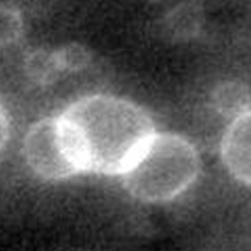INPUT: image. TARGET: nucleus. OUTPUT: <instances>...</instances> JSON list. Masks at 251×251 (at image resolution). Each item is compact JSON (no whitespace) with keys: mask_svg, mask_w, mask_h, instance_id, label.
Here are the masks:
<instances>
[{"mask_svg":"<svg viewBox=\"0 0 251 251\" xmlns=\"http://www.w3.org/2000/svg\"><path fill=\"white\" fill-rule=\"evenodd\" d=\"M57 117L80 174L123 176L156 134L143 107L109 94L82 97Z\"/></svg>","mask_w":251,"mask_h":251,"instance_id":"f257e3e1","label":"nucleus"},{"mask_svg":"<svg viewBox=\"0 0 251 251\" xmlns=\"http://www.w3.org/2000/svg\"><path fill=\"white\" fill-rule=\"evenodd\" d=\"M201 159L191 141L179 134L156 132L123 176L126 191L143 203H168L196 183Z\"/></svg>","mask_w":251,"mask_h":251,"instance_id":"f03ea898","label":"nucleus"},{"mask_svg":"<svg viewBox=\"0 0 251 251\" xmlns=\"http://www.w3.org/2000/svg\"><path fill=\"white\" fill-rule=\"evenodd\" d=\"M22 151L25 163L40 179L59 181L80 174L67 146L59 117H49L32 124L24 137Z\"/></svg>","mask_w":251,"mask_h":251,"instance_id":"7ed1b4c3","label":"nucleus"},{"mask_svg":"<svg viewBox=\"0 0 251 251\" xmlns=\"http://www.w3.org/2000/svg\"><path fill=\"white\" fill-rule=\"evenodd\" d=\"M221 159L238 181L251 186V109L229 123L221 139Z\"/></svg>","mask_w":251,"mask_h":251,"instance_id":"20e7f679","label":"nucleus"},{"mask_svg":"<svg viewBox=\"0 0 251 251\" xmlns=\"http://www.w3.org/2000/svg\"><path fill=\"white\" fill-rule=\"evenodd\" d=\"M203 24V5L196 0H184L164 15L161 20V30L171 42H188L201 34Z\"/></svg>","mask_w":251,"mask_h":251,"instance_id":"39448f33","label":"nucleus"},{"mask_svg":"<svg viewBox=\"0 0 251 251\" xmlns=\"http://www.w3.org/2000/svg\"><path fill=\"white\" fill-rule=\"evenodd\" d=\"M211 106L225 119H236L251 109L250 87L240 80H226L218 84L211 92Z\"/></svg>","mask_w":251,"mask_h":251,"instance_id":"423d86ee","label":"nucleus"},{"mask_svg":"<svg viewBox=\"0 0 251 251\" xmlns=\"http://www.w3.org/2000/svg\"><path fill=\"white\" fill-rule=\"evenodd\" d=\"M24 72L37 86H50L62 74L55 50L34 49L24 59Z\"/></svg>","mask_w":251,"mask_h":251,"instance_id":"0eeeda50","label":"nucleus"},{"mask_svg":"<svg viewBox=\"0 0 251 251\" xmlns=\"http://www.w3.org/2000/svg\"><path fill=\"white\" fill-rule=\"evenodd\" d=\"M24 35L22 12L14 5H0V47L17 44Z\"/></svg>","mask_w":251,"mask_h":251,"instance_id":"6e6552de","label":"nucleus"},{"mask_svg":"<svg viewBox=\"0 0 251 251\" xmlns=\"http://www.w3.org/2000/svg\"><path fill=\"white\" fill-rule=\"evenodd\" d=\"M62 72H80L92 62V52L79 42H71L55 50Z\"/></svg>","mask_w":251,"mask_h":251,"instance_id":"1a4fd4ad","label":"nucleus"},{"mask_svg":"<svg viewBox=\"0 0 251 251\" xmlns=\"http://www.w3.org/2000/svg\"><path fill=\"white\" fill-rule=\"evenodd\" d=\"M10 136V121H9V114H7L5 107L0 102V151L5 148L7 141H9Z\"/></svg>","mask_w":251,"mask_h":251,"instance_id":"9d476101","label":"nucleus"}]
</instances>
